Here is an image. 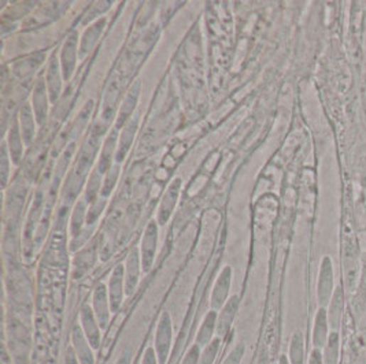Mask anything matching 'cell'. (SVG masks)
Wrapping results in <instances>:
<instances>
[{
  "label": "cell",
  "mask_w": 366,
  "mask_h": 364,
  "mask_svg": "<svg viewBox=\"0 0 366 364\" xmlns=\"http://www.w3.org/2000/svg\"><path fill=\"white\" fill-rule=\"evenodd\" d=\"M172 341H173V324H172L171 314L165 311L161 315L155 330L154 349L159 364H165L168 362V358L172 349Z\"/></svg>",
  "instance_id": "1"
},
{
  "label": "cell",
  "mask_w": 366,
  "mask_h": 364,
  "mask_svg": "<svg viewBox=\"0 0 366 364\" xmlns=\"http://www.w3.org/2000/svg\"><path fill=\"white\" fill-rule=\"evenodd\" d=\"M158 237H159V225L156 221H150L144 229L141 243H140V258L141 268L144 272H149L154 265L155 255L158 248Z\"/></svg>",
  "instance_id": "2"
},
{
  "label": "cell",
  "mask_w": 366,
  "mask_h": 364,
  "mask_svg": "<svg viewBox=\"0 0 366 364\" xmlns=\"http://www.w3.org/2000/svg\"><path fill=\"white\" fill-rule=\"evenodd\" d=\"M232 278H233V268L225 266L221 270L218 278L212 285V296H210V306L214 311H220L224 304L228 302L230 292H231Z\"/></svg>",
  "instance_id": "3"
},
{
  "label": "cell",
  "mask_w": 366,
  "mask_h": 364,
  "mask_svg": "<svg viewBox=\"0 0 366 364\" xmlns=\"http://www.w3.org/2000/svg\"><path fill=\"white\" fill-rule=\"evenodd\" d=\"M180 189H181V180L180 178H174L171 182V185L168 187V189L165 192V194L162 196V200L159 203V207L156 211V222L158 225L163 226L165 224L169 222L174 209L177 206L178 197H180Z\"/></svg>",
  "instance_id": "4"
},
{
  "label": "cell",
  "mask_w": 366,
  "mask_h": 364,
  "mask_svg": "<svg viewBox=\"0 0 366 364\" xmlns=\"http://www.w3.org/2000/svg\"><path fill=\"white\" fill-rule=\"evenodd\" d=\"M78 43V33L77 32H72L66 41L63 43L62 51H60V69H62V75H63V79L69 81L76 69V63H77V48Z\"/></svg>",
  "instance_id": "5"
},
{
  "label": "cell",
  "mask_w": 366,
  "mask_h": 364,
  "mask_svg": "<svg viewBox=\"0 0 366 364\" xmlns=\"http://www.w3.org/2000/svg\"><path fill=\"white\" fill-rule=\"evenodd\" d=\"M92 309L95 312L97 322L102 327V330H106L110 322V314H112V304L109 299V290L107 285L103 282L97 284L94 293H92Z\"/></svg>",
  "instance_id": "6"
},
{
  "label": "cell",
  "mask_w": 366,
  "mask_h": 364,
  "mask_svg": "<svg viewBox=\"0 0 366 364\" xmlns=\"http://www.w3.org/2000/svg\"><path fill=\"white\" fill-rule=\"evenodd\" d=\"M107 290H109V299L112 304V312H117L122 306L124 296L127 294L124 265H117L116 268H113L107 282Z\"/></svg>",
  "instance_id": "7"
},
{
  "label": "cell",
  "mask_w": 366,
  "mask_h": 364,
  "mask_svg": "<svg viewBox=\"0 0 366 364\" xmlns=\"http://www.w3.org/2000/svg\"><path fill=\"white\" fill-rule=\"evenodd\" d=\"M80 326L94 349H99L102 341V327L97 322L92 307L85 304L80 311Z\"/></svg>",
  "instance_id": "8"
},
{
  "label": "cell",
  "mask_w": 366,
  "mask_h": 364,
  "mask_svg": "<svg viewBox=\"0 0 366 364\" xmlns=\"http://www.w3.org/2000/svg\"><path fill=\"white\" fill-rule=\"evenodd\" d=\"M239 306H240V299L237 294H233L220 309L217 315V336L220 338L227 337V334L231 331L232 326L239 311Z\"/></svg>",
  "instance_id": "9"
},
{
  "label": "cell",
  "mask_w": 366,
  "mask_h": 364,
  "mask_svg": "<svg viewBox=\"0 0 366 364\" xmlns=\"http://www.w3.org/2000/svg\"><path fill=\"white\" fill-rule=\"evenodd\" d=\"M124 268H125V290H127V294L131 296L139 285L140 272L143 270L139 249L134 248L129 252V255L127 256Z\"/></svg>",
  "instance_id": "10"
},
{
  "label": "cell",
  "mask_w": 366,
  "mask_h": 364,
  "mask_svg": "<svg viewBox=\"0 0 366 364\" xmlns=\"http://www.w3.org/2000/svg\"><path fill=\"white\" fill-rule=\"evenodd\" d=\"M72 346L77 355L78 360L81 364H95V353H94V348L90 344L88 338L85 337L81 326H73L72 330Z\"/></svg>",
  "instance_id": "11"
},
{
  "label": "cell",
  "mask_w": 366,
  "mask_h": 364,
  "mask_svg": "<svg viewBox=\"0 0 366 364\" xmlns=\"http://www.w3.org/2000/svg\"><path fill=\"white\" fill-rule=\"evenodd\" d=\"M140 91H141V82L137 79L132 85V88L128 91V94L121 104L118 115H117L116 128L118 131L127 125V122L132 118V115L135 113Z\"/></svg>",
  "instance_id": "12"
},
{
  "label": "cell",
  "mask_w": 366,
  "mask_h": 364,
  "mask_svg": "<svg viewBox=\"0 0 366 364\" xmlns=\"http://www.w3.org/2000/svg\"><path fill=\"white\" fill-rule=\"evenodd\" d=\"M139 121H140V115L136 114L121 129L116 153V163H118V165L125 159L129 148L132 147V143L135 140V136L137 133V129H139Z\"/></svg>",
  "instance_id": "13"
},
{
  "label": "cell",
  "mask_w": 366,
  "mask_h": 364,
  "mask_svg": "<svg viewBox=\"0 0 366 364\" xmlns=\"http://www.w3.org/2000/svg\"><path fill=\"white\" fill-rule=\"evenodd\" d=\"M332 290H333V270H332V263H330L329 258H324V260L321 263L320 278H318V289H317V296H318L320 306H327L329 300L333 296Z\"/></svg>",
  "instance_id": "14"
},
{
  "label": "cell",
  "mask_w": 366,
  "mask_h": 364,
  "mask_svg": "<svg viewBox=\"0 0 366 364\" xmlns=\"http://www.w3.org/2000/svg\"><path fill=\"white\" fill-rule=\"evenodd\" d=\"M48 89H47V84H45V78L41 77L32 95V109L36 116V121L39 125H44L47 121V114H48Z\"/></svg>",
  "instance_id": "15"
},
{
  "label": "cell",
  "mask_w": 366,
  "mask_h": 364,
  "mask_svg": "<svg viewBox=\"0 0 366 364\" xmlns=\"http://www.w3.org/2000/svg\"><path fill=\"white\" fill-rule=\"evenodd\" d=\"M118 138H119L118 129L114 128L103 143L97 165V170L103 174H106L113 167V160H116L117 148H118Z\"/></svg>",
  "instance_id": "16"
},
{
  "label": "cell",
  "mask_w": 366,
  "mask_h": 364,
  "mask_svg": "<svg viewBox=\"0 0 366 364\" xmlns=\"http://www.w3.org/2000/svg\"><path fill=\"white\" fill-rule=\"evenodd\" d=\"M6 145L7 150L10 153L11 162L14 165H20L22 155H23V145L25 141L22 138V133H21L20 122H18V116H16L11 122V126L9 129V133L6 136Z\"/></svg>",
  "instance_id": "17"
},
{
  "label": "cell",
  "mask_w": 366,
  "mask_h": 364,
  "mask_svg": "<svg viewBox=\"0 0 366 364\" xmlns=\"http://www.w3.org/2000/svg\"><path fill=\"white\" fill-rule=\"evenodd\" d=\"M62 69H60V62H59L57 55H53L47 73H45V84H47V89H48V96H50V101L55 103L62 92Z\"/></svg>",
  "instance_id": "18"
},
{
  "label": "cell",
  "mask_w": 366,
  "mask_h": 364,
  "mask_svg": "<svg viewBox=\"0 0 366 364\" xmlns=\"http://www.w3.org/2000/svg\"><path fill=\"white\" fill-rule=\"evenodd\" d=\"M18 122H20L21 133L25 141V145H31L36 136V116L33 113L31 103H23L18 111Z\"/></svg>",
  "instance_id": "19"
},
{
  "label": "cell",
  "mask_w": 366,
  "mask_h": 364,
  "mask_svg": "<svg viewBox=\"0 0 366 364\" xmlns=\"http://www.w3.org/2000/svg\"><path fill=\"white\" fill-rule=\"evenodd\" d=\"M217 311H209L199 326V330L195 337V344L199 345L200 348H205L215 338L214 336L217 334Z\"/></svg>",
  "instance_id": "20"
},
{
  "label": "cell",
  "mask_w": 366,
  "mask_h": 364,
  "mask_svg": "<svg viewBox=\"0 0 366 364\" xmlns=\"http://www.w3.org/2000/svg\"><path fill=\"white\" fill-rule=\"evenodd\" d=\"M329 322H328V312L324 307H321L314 318L313 326V346L317 349H324L329 337Z\"/></svg>",
  "instance_id": "21"
},
{
  "label": "cell",
  "mask_w": 366,
  "mask_h": 364,
  "mask_svg": "<svg viewBox=\"0 0 366 364\" xmlns=\"http://www.w3.org/2000/svg\"><path fill=\"white\" fill-rule=\"evenodd\" d=\"M106 25V18L97 19L94 25H91L82 35L81 38V44H80V57H84L95 45H97V40L100 38L103 29Z\"/></svg>",
  "instance_id": "22"
},
{
  "label": "cell",
  "mask_w": 366,
  "mask_h": 364,
  "mask_svg": "<svg viewBox=\"0 0 366 364\" xmlns=\"http://www.w3.org/2000/svg\"><path fill=\"white\" fill-rule=\"evenodd\" d=\"M95 258H97V246L95 244H92L91 247L82 248L78 253H76L73 277L80 278L84 272H87L90 268H92Z\"/></svg>",
  "instance_id": "23"
},
{
  "label": "cell",
  "mask_w": 366,
  "mask_h": 364,
  "mask_svg": "<svg viewBox=\"0 0 366 364\" xmlns=\"http://www.w3.org/2000/svg\"><path fill=\"white\" fill-rule=\"evenodd\" d=\"M332 302L329 303V311H328V322L329 327L333 331H338V329L340 327V321H342V315H343V294L340 289H336V292L333 293Z\"/></svg>",
  "instance_id": "24"
},
{
  "label": "cell",
  "mask_w": 366,
  "mask_h": 364,
  "mask_svg": "<svg viewBox=\"0 0 366 364\" xmlns=\"http://www.w3.org/2000/svg\"><path fill=\"white\" fill-rule=\"evenodd\" d=\"M289 364H305V338L301 331H295L289 341Z\"/></svg>",
  "instance_id": "25"
},
{
  "label": "cell",
  "mask_w": 366,
  "mask_h": 364,
  "mask_svg": "<svg viewBox=\"0 0 366 364\" xmlns=\"http://www.w3.org/2000/svg\"><path fill=\"white\" fill-rule=\"evenodd\" d=\"M87 214H88L87 202L78 200L77 204L75 206V210L72 212V218H70V233L73 237H76L82 230L85 229Z\"/></svg>",
  "instance_id": "26"
},
{
  "label": "cell",
  "mask_w": 366,
  "mask_h": 364,
  "mask_svg": "<svg viewBox=\"0 0 366 364\" xmlns=\"http://www.w3.org/2000/svg\"><path fill=\"white\" fill-rule=\"evenodd\" d=\"M104 175L106 174L99 172L97 167L94 169V172H91L88 184H87V189H85V199H84L87 202V204H92L100 196V192L103 188Z\"/></svg>",
  "instance_id": "27"
},
{
  "label": "cell",
  "mask_w": 366,
  "mask_h": 364,
  "mask_svg": "<svg viewBox=\"0 0 366 364\" xmlns=\"http://www.w3.org/2000/svg\"><path fill=\"white\" fill-rule=\"evenodd\" d=\"M339 349H340V336L338 331L329 333L327 344L324 346L323 356H324V363L338 364L339 362Z\"/></svg>",
  "instance_id": "28"
},
{
  "label": "cell",
  "mask_w": 366,
  "mask_h": 364,
  "mask_svg": "<svg viewBox=\"0 0 366 364\" xmlns=\"http://www.w3.org/2000/svg\"><path fill=\"white\" fill-rule=\"evenodd\" d=\"M221 344H222V338L215 337L210 344H208L205 348H202L200 364H214L218 353H220Z\"/></svg>",
  "instance_id": "29"
},
{
  "label": "cell",
  "mask_w": 366,
  "mask_h": 364,
  "mask_svg": "<svg viewBox=\"0 0 366 364\" xmlns=\"http://www.w3.org/2000/svg\"><path fill=\"white\" fill-rule=\"evenodd\" d=\"M118 177H119V165L116 163L113 165V167L106 172L104 175V181H103V188L100 192V196L102 197H109L112 194V192L116 187L117 181H118Z\"/></svg>",
  "instance_id": "30"
},
{
  "label": "cell",
  "mask_w": 366,
  "mask_h": 364,
  "mask_svg": "<svg viewBox=\"0 0 366 364\" xmlns=\"http://www.w3.org/2000/svg\"><path fill=\"white\" fill-rule=\"evenodd\" d=\"M106 203H107V199L99 196L92 204H90L88 214H87V226H95L100 214L103 212L104 207H106Z\"/></svg>",
  "instance_id": "31"
},
{
  "label": "cell",
  "mask_w": 366,
  "mask_h": 364,
  "mask_svg": "<svg viewBox=\"0 0 366 364\" xmlns=\"http://www.w3.org/2000/svg\"><path fill=\"white\" fill-rule=\"evenodd\" d=\"M10 167H11V158L7 150L6 143L1 145V159H0V172H1V187L6 188L9 177H10Z\"/></svg>",
  "instance_id": "32"
},
{
  "label": "cell",
  "mask_w": 366,
  "mask_h": 364,
  "mask_svg": "<svg viewBox=\"0 0 366 364\" xmlns=\"http://www.w3.org/2000/svg\"><path fill=\"white\" fill-rule=\"evenodd\" d=\"M244 352H246V346L243 343L235 345L221 364H242L243 358H244Z\"/></svg>",
  "instance_id": "33"
},
{
  "label": "cell",
  "mask_w": 366,
  "mask_h": 364,
  "mask_svg": "<svg viewBox=\"0 0 366 364\" xmlns=\"http://www.w3.org/2000/svg\"><path fill=\"white\" fill-rule=\"evenodd\" d=\"M92 230H94V226H87L78 236L73 237V240L70 243V249L72 250H78V249L82 248L84 246H87V241L90 240Z\"/></svg>",
  "instance_id": "34"
},
{
  "label": "cell",
  "mask_w": 366,
  "mask_h": 364,
  "mask_svg": "<svg viewBox=\"0 0 366 364\" xmlns=\"http://www.w3.org/2000/svg\"><path fill=\"white\" fill-rule=\"evenodd\" d=\"M200 352H202V348L199 345H191L185 356L183 358L181 364H200Z\"/></svg>",
  "instance_id": "35"
},
{
  "label": "cell",
  "mask_w": 366,
  "mask_h": 364,
  "mask_svg": "<svg viewBox=\"0 0 366 364\" xmlns=\"http://www.w3.org/2000/svg\"><path fill=\"white\" fill-rule=\"evenodd\" d=\"M141 364H159L156 352H155L154 346H149L143 355V360Z\"/></svg>",
  "instance_id": "36"
},
{
  "label": "cell",
  "mask_w": 366,
  "mask_h": 364,
  "mask_svg": "<svg viewBox=\"0 0 366 364\" xmlns=\"http://www.w3.org/2000/svg\"><path fill=\"white\" fill-rule=\"evenodd\" d=\"M63 364H81L80 363V360H78L77 355H76V352H75V349H73L72 345L66 349Z\"/></svg>",
  "instance_id": "37"
},
{
  "label": "cell",
  "mask_w": 366,
  "mask_h": 364,
  "mask_svg": "<svg viewBox=\"0 0 366 364\" xmlns=\"http://www.w3.org/2000/svg\"><path fill=\"white\" fill-rule=\"evenodd\" d=\"M308 364H325L324 363V356H323V352L321 349H317L314 348L310 353V358H308Z\"/></svg>",
  "instance_id": "38"
},
{
  "label": "cell",
  "mask_w": 366,
  "mask_h": 364,
  "mask_svg": "<svg viewBox=\"0 0 366 364\" xmlns=\"http://www.w3.org/2000/svg\"><path fill=\"white\" fill-rule=\"evenodd\" d=\"M116 364H131V355H129V352H128V351L124 352V353L118 358Z\"/></svg>",
  "instance_id": "39"
},
{
  "label": "cell",
  "mask_w": 366,
  "mask_h": 364,
  "mask_svg": "<svg viewBox=\"0 0 366 364\" xmlns=\"http://www.w3.org/2000/svg\"><path fill=\"white\" fill-rule=\"evenodd\" d=\"M279 364H289V358L286 355H281L279 359Z\"/></svg>",
  "instance_id": "40"
}]
</instances>
